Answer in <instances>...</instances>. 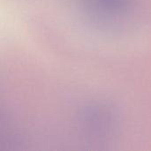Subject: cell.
Masks as SVG:
<instances>
[{"instance_id":"2","label":"cell","mask_w":151,"mask_h":151,"mask_svg":"<svg viewBox=\"0 0 151 151\" xmlns=\"http://www.w3.org/2000/svg\"><path fill=\"white\" fill-rule=\"evenodd\" d=\"M96 12L104 15H115L127 9L131 0H88Z\"/></svg>"},{"instance_id":"1","label":"cell","mask_w":151,"mask_h":151,"mask_svg":"<svg viewBox=\"0 0 151 151\" xmlns=\"http://www.w3.org/2000/svg\"><path fill=\"white\" fill-rule=\"evenodd\" d=\"M82 130L90 137L102 139L109 137L115 129L116 119L112 110L104 104L85 106L79 116Z\"/></svg>"}]
</instances>
